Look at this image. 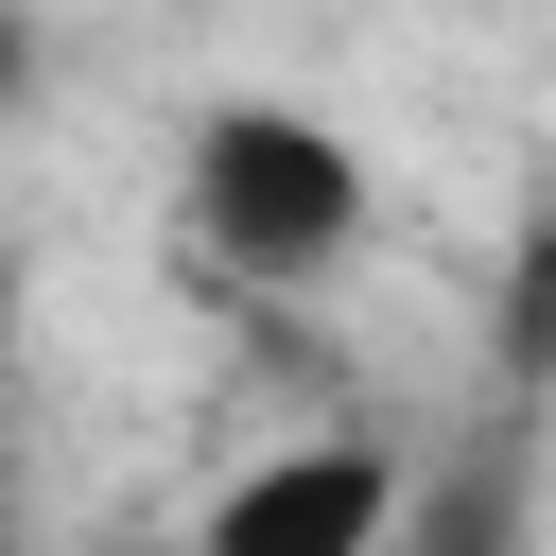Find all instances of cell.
Returning a JSON list of instances; mask_svg holds the SVG:
<instances>
[{
  "instance_id": "1",
  "label": "cell",
  "mask_w": 556,
  "mask_h": 556,
  "mask_svg": "<svg viewBox=\"0 0 556 556\" xmlns=\"http://www.w3.org/2000/svg\"><path fill=\"white\" fill-rule=\"evenodd\" d=\"M191 243L226 278H330L365 243V156L313 104H208L191 122Z\"/></svg>"
},
{
  "instance_id": "2",
  "label": "cell",
  "mask_w": 556,
  "mask_h": 556,
  "mask_svg": "<svg viewBox=\"0 0 556 556\" xmlns=\"http://www.w3.org/2000/svg\"><path fill=\"white\" fill-rule=\"evenodd\" d=\"M400 504H417V469L382 434H295L208 504L191 556H400Z\"/></svg>"
},
{
  "instance_id": "3",
  "label": "cell",
  "mask_w": 556,
  "mask_h": 556,
  "mask_svg": "<svg viewBox=\"0 0 556 556\" xmlns=\"http://www.w3.org/2000/svg\"><path fill=\"white\" fill-rule=\"evenodd\" d=\"M400 556H539V434H521V417H486L452 469H417Z\"/></svg>"
},
{
  "instance_id": "4",
  "label": "cell",
  "mask_w": 556,
  "mask_h": 556,
  "mask_svg": "<svg viewBox=\"0 0 556 556\" xmlns=\"http://www.w3.org/2000/svg\"><path fill=\"white\" fill-rule=\"evenodd\" d=\"M17 104H35V17L0 0V122H17Z\"/></svg>"
},
{
  "instance_id": "5",
  "label": "cell",
  "mask_w": 556,
  "mask_h": 556,
  "mask_svg": "<svg viewBox=\"0 0 556 556\" xmlns=\"http://www.w3.org/2000/svg\"><path fill=\"white\" fill-rule=\"evenodd\" d=\"M0 556H17V365H0Z\"/></svg>"
}]
</instances>
